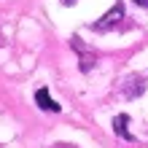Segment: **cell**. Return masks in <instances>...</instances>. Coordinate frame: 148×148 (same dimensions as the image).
<instances>
[{
    "mask_svg": "<svg viewBox=\"0 0 148 148\" xmlns=\"http://www.w3.org/2000/svg\"><path fill=\"white\" fill-rule=\"evenodd\" d=\"M65 3H67V5H70V3H75V0H65Z\"/></svg>",
    "mask_w": 148,
    "mask_h": 148,
    "instance_id": "cell-5",
    "label": "cell"
},
{
    "mask_svg": "<svg viewBox=\"0 0 148 148\" xmlns=\"http://www.w3.org/2000/svg\"><path fill=\"white\" fill-rule=\"evenodd\" d=\"M135 3H140V5H145V8H148V0H135Z\"/></svg>",
    "mask_w": 148,
    "mask_h": 148,
    "instance_id": "cell-4",
    "label": "cell"
},
{
    "mask_svg": "<svg viewBox=\"0 0 148 148\" xmlns=\"http://www.w3.org/2000/svg\"><path fill=\"white\" fill-rule=\"evenodd\" d=\"M121 16H124V5H121V3H116V5H113L110 11H108L105 16H102V19H100V22H94V24H92V30L105 32V30H110V27H116Z\"/></svg>",
    "mask_w": 148,
    "mask_h": 148,
    "instance_id": "cell-1",
    "label": "cell"
},
{
    "mask_svg": "<svg viewBox=\"0 0 148 148\" xmlns=\"http://www.w3.org/2000/svg\"><path fill=\"white\" fill-rule=\"evenodd\" d=\"M127 124H129V116H119L116 121H113V127H116V132H119L121 137H124V140H132V135H129Z\"/></svg>",
    "mask_w": 148,
    "mask_h": 148,
    "instance_id": "cell-3",
    "label": "cell"
},
{
    "mask_svg": "<svg viewBox=\"0 0 148 148\" xmlns=\"http://www.w3.org/2000/svg\"><path fill=\"white\" fill-rule=\"evenodd\" d=\"M59 148H73V145H59Z\"/></svg>",
    "mask_w": 148,
    "mask_h": 148,
    "instance_id": "cell-6",
    "label": "cell"
},
{
    "mask_svg": "<svg viewBox=\"0 0 148 148\" xmlns=\"http://www.w3.org/2000/svg\"><path fill=\"white\" fill-rule=\"evenodd\" d=\"M35 102H38V105H40L43 110L59 113V105H57V102H54V100L49 97V92H46V89H38V92H35Z\"/></svg>",
    "mask_w": 148,
    "mask_h": 148,
    "instance_id": "cell-2",
    "label": "cell"
}]
</instances>
